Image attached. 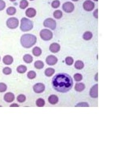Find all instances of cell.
I'll use <instances>...</instances> for the list:
<instances>
[{
  "instance_id": "4316f807",
  "label": "cell",
  "mask_w": 126,
  "mask_h": 142,
  "mask_svg": "<svg viewBox=\"0 0 126 142\" xmlns=\"http://www.w3.org/2000/svg\"><path fill=\"white\" fill-rule=\"evenodd\" d=\"M62 16L63 13L61 10H56V11H54L53 16L56 19H60V18H62Z\"/></svg>"
},
{
  "instance_id": "5b68a950",
  "label": "cell",
  "mask_w": 126,
  "mask_h": 142,
  "mask_svg": "<svg viewBox=\"0 0 126 142\" xmlns=\"http://www.w3.org/2000/svg\"><path fill=\"white\" fill-rule=\"evenodd\" d=\"M7 27L11 29H15L18 26L19 21L15 17H11L7 20L6 22Z\"/></svg>"
},
{
  "instance_id": "f35d334b",
  "label": "cell",
  "mask_w": 126,
  "mask_h": 142,
  "mask_svg": "<svg viewBox=\"0 0 126 142\" xmlns=\"http://www.w3.org/2000/svg\"><path fill=\"white\" fill-rule=\"evenodd\" d=\"M13 106H17V107H18V106H19V105H17V104H12V105H10V107H13Z\"/></svg>"
},
{
  "instance_id": "8992f818",
  "label": "cell",
  "mask_w": 126,
  "mask_h": 142,
  "mask_svg": "<svg viewBox=\"0 0 126 142\" xmlns=\"http://www.w3.org/2000/svg\"><path fill=\"white\" fill-rule=\"evenodd\" d=\"M43 25L44 27L51 29V30H55L56 27V22L53 18H48L44 21Z\"/></svg>"
},
{
  "instance_id": "8fae6325",
  "label": "cell",
  "mask_w": 126,
  "mask_h": 142,
  "mask_svg": "<svg viewBox=\"0 0 126 142\" xmlns=\"http://www.w3.org/2000/svg\"><path fill=\"white\" fill-rule=\"evenodd\" d=\"M98 86L97 84L93 86L90 89L89 95L92 98H97L98 96Z\"/></svg>"
},
{
  "instance_id": "8d00e7d4",
  "label": "cell",
  "mask_w": 126,
  "mask_h": 142,
  "mask_svg": "<svg viewBox=\"0 0 126 142\" xmlns=\"http://www.w3.org/2000/svg\"><path fill=\"white\" fill-rule=\"evenodd\" d=\"M5 2H4L3 0H0V11H2L4 8H5Z\"/></svg>"
},
{
  "instance_id": "9c48e42d",
  "label": "cell",
  "mask_w": 126,
  "mask_h": 142,
  "mask_svg": "<svg viewBox=\"0 0 126 142\" xmlns=\"http://www.w3.org/2000/svg\"><path fill=\"white\" fill-rule=\"evenodd\" d=\"M44 90H45V86L44 84L41 83L35 84L33 86L34 92L36 93H41L44 92Z\"/></svg>"
},
{
  "instance_id": "4dcf8cb0",
  "label": "cell",
  "mask_w": 126,
  "mask_h": 142,
  "mask_svg": "<svg viewBox=\"0 0 126 142\" xmlns=\"http://www.w3.org/2000/svg\"><path fill=\"white\" fill-rule=\"evenodd\" d=\"M60 5H61V2L59 0H54L52 2H51V7L53 8H58L59 7Z\"/></svg>"
},
{
  "instance_id": "d6986e66",
  "label": "cell",
  "mask_w": 126,
  "mask_h": 142,
  "mask_svg": "<svg viewBox=\"0 0 126 142\" xmlns=\"http://www.w3.org/2000/svg\"><path fill=\"white\" fill-rule=\"evenodd\" d=\"M23 60L25 63L30 64L32 63L33 60V56L30 54H25L23 56Z\"/></svg>"
},
{
  "instance_id": "6da1fadb",
  "label": "cell",
  "mask_w": 126,
  "mask_h": 142,
  "mask_svg": "<svg viewBox=\"0 0 126 142\" xmlns=\"http://www.w3.org/2000/svg\"><path fill=\"white\" fill-rule=\"evenodd\" d=\"M74 82L71 77L65 73L57 74L52 79V86L59 92H68L72 88Z\"/></svg>"
},
{
  "instance_id": "30bf717a",
  "label": "cell",
  "mask_w": 126,
  "mask_h": 142,
  "mask_svg": "<svg viewBox=\"0 0 126 142\" xmlns=\"http://www.w3.org/2000/svg\"><path fill=\"white\" fill-rule=\"evenodd\" d=\"M58 58L55 55H49L46 59V62L49 66H54L58 63Z\"/></svg>"
},
{
  "instance_id": "83f0119b",
  "label": "cell",
  "mask_w": 126,
  "mask_h": 142,
  "mask_svg": "<svg viewBox=\"0 0 126 142\" xmlns=\"http://www.w3.org/2000/svg\"><path fill=\"white\" fill-rule=\"evenodd\" d=\"M36 104L38 107H43L45 105V101L42 98H38V99H37Z\"/></svg>"
},
{
  "instance_id": "7c38bea8",
  "label": "cell",
  "mask_w": 126,
  "mask_h": 142,
  "mask_svg": "<svg viewBox=\"0 0 126 142\" xmlns=\"http://www.w3.org/2000/svg\"><path fill=\"white\" fill-rule=\"evenodd\" d=\"M61 50V46L58 43H53L49 46V50L53 53H57Z\"/></svg>"
},
{
  "instance_id": "ee69618b",
  "label": "cell",
  "mask_w": 126,
  "mask_h": 142,
  "mask_svg": "<svg viewBox=\"0 0 126 142\" xmlns=\"http://www.w3.org/2000/svg\"><path fill=\"white\" fill-rule=\"evenodd\" d=\"M30 1H33V0H30Z\"/></svg>"
},
{
  "instance_id": "4fadbf2b",
  "label": "cell",
  "mask_w": 126,
  "mask_h": 142,
  "mask_svg": "<svg viewBox=\"0 0 126 142\" xmlns=\"http://www.w3.org/2000/svg\"><path fill=\"white\" fill-rule=\"evenodd\" d=\"M15 99V96L13 93L11 92H8L5 94L4 96V99L5 102L10 103L12 102Z\"/></svg>"
},
{
  "instance_id": "7bdbcfd3",
  "label": "cell",
  "mask_w": 126,
  "mask_h": 142,
  "mask_svg": "<svg viewBox=\"0 0 126 142\" xmlns=\"http://www.w3.org/2000/svg\"><path fill=\"white\" fill-rule=\"evenodd\" d=\"M94 1H98V0H94Z\"/></svg>"
},
{
  "instance_id": "7402d4cb",
  "label": "cell",
  "mask_w": 126,
  "mask_h": 142,
  "mask_svg": "<svg viewBox=\"0 0 126 142\" xmlns=\"http://www.w3.org/2000/svg\"><path fill=\"white\" fill-rule=\"evenodd\" d=\"M84 67V63L82 61L78 60L75 63V68L77 70H82Z\"/></svg>"
},
{
  "instance_id": "e0dca14e",
  "label": "cell",
  "mask_w": 126,
  "mask_h": 142,
  "mask_svg": "<svg viewBox=\"0 0 126 142\" xmlns=\"http://www.w3.org/2000/svg\"><path fill=\"white\" fill-rule=\"evenodd\" d=\"M85 88V86L82 83H78L75 85V89L77 92H82Z\"/></svg>"
},
{
  "instance_id": "7a4b0ae2",
  "label": "cell",
  "mask_w": 126,
  "mask_h": 142,
  "mask_svg": "<svg viewBox=\"0 0 126 142\" xmlns=\"http://www.w3.org/2000/svg\"><path fill=\"white\" fill-rule=\"evenodd\" d=\"M37 37L32 34H24L21 36L20 42L23 47L25 48H30L36 44Z\"/></svg>"
},
{
  "instance_id": "ab89813d",
  "label": "cell",
  "mask_w": 126,
  "mask_h": 142,
  "mask_svg": "<svg viewBox=\"0 0 126 142\" xmlns=\"http://www.w3.org/2000/svg\"><path fill=\"white\" fill-rule=\"evenodd\" d=\"M97 76H98V73H97L96 74V75H95V80L96 81H98V79H97Z\"/></svg>"
},
{
  "instance_id": "d4e9b609",
  "label": "cell",
  "mask_w": 126,
  "mask_h": 142,
  "mask_svg": "<svg viewBox=\"0 0 126 142\" xmlns=\"http://www.w3.org/2000/svg\"><path fill=\"white\" fill-rule=\"evenodd\" d=\"M16 8L13 7H10L7 9V13L9 16L14 15V14L16 13Z\"/></svg>"
},
{
  "instance_id": "e575fe53",
  "label": "cell",
  "mask_w": 126,
  "mask_h": 142,
  "mask_svg": "<svg viewBox=\"0 0 126 142\" xmlns=\"http://www.w3.org/2000/svg\"><path fill=\"white\" fill-rule=\"evenodd\" d=\"M74 77L76 82H80V81H81L82 80V74H81L79 73L75 74L74 75Z\"/></svg>"
},
{
  "instance_id": "d590c367",
  "label": "cell",
  "mask_w": 126,
  "mask_h": 142,
  "mask_svg": "<svg viewBox=\"0 0 126 142\" xmlns=\"http://www.w3.org/2000/svg\"><path fill=\"white\" fill-rule=\"evenodd\" d=\"M78 106H79V107H81V106L88 107L89 104L87 102H80V103H78V104H77L76 105H75V107H78Z\"/></svg>"
},
{
  "instance_id": "3957f363",
  "label": "cell",
  "mask_w": 126,
  "mask_h": 142,
  "mask_svg": "<svg viewBox=\"0 0 126 142\" xmlns=\"http://www.w3.org/2000/svg\"><path fill=\"white\" fill-rule=\"evenodd\" d=\"M33 28V23L31 20L28 19V18L23 17L21 20L20 24V29L21 31L28 32L31 30Z\"/></svg>"
},
{
  "instance_id": "44dd1931",
  "label": "cell",
  "mask_w": 126,
  "mask_h": 142,
  "mask_svg": "<svg viewBox=\"0 0 126 142\" xmlns=\"http://www.w3.org/2000/svg\"><path fill=\"white\" fill-rule=\"evenodd\" d=\"M92 33L89 31H87L83 35V39L85 40H91L92 37Z\"/></svg>"
},
{
  "instance_id": "74e56055",
  "label": "cell",
  "mask_w": 126,
  "mask_h": 142,
  "mask_svg": "<svg viewBox=\"0 0 126 142\" xmlns=\"http://www.w3.org/2000/svg\"><path fill=\"white\" fill-rule=\"evenodd\" d=\"M93 15H94V17H95V18H98V9L95 10V11H94Z\"/></svg>"
},
{
  "instance_id": "836d02e7",
  "label": "cell",
  "mask_w": 126,
  "mask_h": 142,
  "mask_svg": "<svg viewBox=\"0 0 126 142\" xmlns=\"http://www.w3.org/2000/svg\"><path fill=\"white\" fill-rule=\"evenodd\" d=\"M7 86L4 83H0V92L2 93L7 90Z\"/></svg>"
},
{
  "instance_id": "9a60e30c",
  "label": "cell",
  "mask_w": 126,
  "mask_h": 142,
  "mask_svg": "<svg viewBox=\"0 0 126 142\" xmlns=\"http://www.w3.org/2000/svg\"><path fill=\"white\" fill-rule=\"evenodd\" d=\"M3 63L5 65H11L13 63V58L12 56L9 55H7L4 56L3 58Z\"/></svg>"
},
{
  "instance_id": "f1b7e54d",
  "label": "cell",
  "mask_w": 126,
  "mask_h": 142,
  "mask_svg": "<svg viewBox=\"0 0 126 142\" xmlns=\"http://www.w3.org/2000/svg\"><path fill=\"white\" fill-rule=\"evenodd\" d=\"M25 99H26V97H25V95H23V94L19 95L17 98V101L20 103H23V102H25Z\"/></svg>"
},
{
  "instance_id": "f6af8a7d",
  "label": "cell",
  "mask_w": 126,
  "mask_h": 142,
  "mask_svg": "<svg viewBox=\"0 0 126 142\" xmlns=\"http://www.w3.org/2000/svg\"><path fill=\"white\" fill-rule=\"evenodd\" d=\"M0 61H1V57H0Z\"/></svg>"
},
{
  "instance_id": "52a82bcc",
  "label": "cell",
  "mask_w": 126,
  "mask_h": 142,
  "mask_svg": "<svg viewBox=\"0 0 126 142\" xmlns=\"http://www.w3.org/2000/svg\"><path fill=\"white\" fill-rule=\"evenodd\" d=\"M62 9L67 13H70L75 9V6H74V4L71 2H66L63 4Z\"/></svg>"
},
{
  "instance_id": "ac0fdd59",
  "label": "cell",
  "mask_w": 126,
  "mask_h": 142,
  "mask_svg": "<svg viewBox=\"0 0 126 142\" xmlns=\"http://www.w3.org/2000/svg\"><path fill=\"white\" fill-rule=\"evenodd\" d=\"M32 53L34 56H39L41 55V53H42V51H41L40 48L38 47V46H36L33 49Z\"/></svg>"
},
{
  "instance_id": "5bb4252c",
  "label": "cell",
  "mask_w": 126,
  "mask_h": 142,
  "mask_svg": "<svg viewBox=\"0 0 126 142\" xmlns=\"http://www.w3.org/2000/svg\"><path fill=\"white\" fill-rule=\"evenodd\" d=\"M25 15L29 18H33L36 15V10L33 8H28L25 11Z\"/></svg>"
},
{
  "instance_id": "1f68e13d",
  "label": "cell",
  "mask_w": 126,
  "mask_h": 142,
  "mask_svg": "<svg viewBox=\"0 0 126 142\" xmlns=\"http://www.w3.org/2000/svg\"><path fill=\"white\" fill-rule=\"evenodd\" d=\"M36 77V73L34 71H30L27 73V77L29 79H34Z\"/></svg>"
},
{
  "instance_id": "2e32d148",
  "label": "cell",
  "mask_w": 126,
  "mask_h": 142,
  "mask_svg": "<svg viewBox=\"0 0 126 142\" xmlns=\"http://www.w3.org/2000/svg\"><path fill=\"white\" fill-rule=\"evenodd\" d=\"M48 101L51 105H55V104H56L58 102L59 98L56 95H51L49 97Z\"/></svg>"
},
{
  "instance_id": "484cf974",
  "label": "cell",
  "mask_w": 126,
  "mask_h": 142,
  "mask_svg": "<svg viewBox=\"0 0 126 142\" xmlns=\"http://www.w3.org/2000/svg\"><path fill=\"white\" fill-rule=\"evenodd\" d=\"M28 5V2L27 0H21L20 2V8L21 9H25Z\"/></svg>"
},
{
  "instance_id": "60d3db41",
  "label": "cell",
  "mask_w": 126,
  "mask_h": 142,
  "mask_svg": "<svg viewBox=\"0 0 126 142\" xmlns=\"http://www.w3.org/2000/svg\"><path fill=\"white\" fill-rule=\"evenodd\" d=\"M10 1H11V2H14V1H15L16 0H10Z\"/></svg>"
},
{
  "instance_id": "cb8c5ba5",
  "label": "cell",
  "mask_w": 126,
  "mask_h": 142,
  "mask_svg": "<svg viewBox=\"0 0 126 142\" xmlns=\"http://www.w3.org/2000/svg\"><path fill=\"white\" fill-rule=\"evenodd\" d=\"M34 67H35L36 69H38V70H40L42 69L44 67V63L43 62L41 61L40 60H38L36 61L34 63Z\"/></svg>"
},
{
  "instance_id": "603a6c76",
  "label": "cell",
  "mask_w": 126,
  "mask_h": 142,
  "mask_svg": "<svg viewBox=\"0 0 126 142\" xmlns=\"http://www.w3.org/2000/svg\"><path fill=\"white\" fill-rule=\"evenodd\" d=\"M27 68L26 66H24V65H20L17 68V71L20 74H23L25 73L27 71Z\"/></svg>"
},
{
  "instance_id": "d6a6232c",
  "label": "cell",
  "mask_w": 126,
  "mask_h": 142,
  "mask_svg": "<svg viewBox=\"0 0 126 142\" xmlns=\"http://www.w3.org/2000/svg\"><path fill=\"white\" fill-rule=\"evenodd\" d=\"M2 72H3V73L5 75H9L12 73V70H11V68L6 67L4 68L3 70H2Z\"/></svg>"
},
{
  "instance_id": "f546056e",
  "label": "cell",
  "mask_w": 126,
  "mask_h": 142,
  "mask_svg": "<svg viewBox=\"0 0 126 142\" xmlns=\"http://www.w3.org/2000/svg\"><path fill=\"white\" fill-rule=\"evenodd\" d=\"M65 63L68 66H72L74 63V59L71 56H67L65 58Z\"/></svg>"
},
{
  "instance_id": "b9f144b4",
  "label": "cell",
  "mask_w": 126,
  "mask_h": 142,
  "mask_svg": "<svg viewBox=\"0 0 126 142\" xmlns=\"http://www.w3.org/2000/svg\"><path fill=\"white\" fill-rule=\"evenodd\" d=\"M72 1H75V2H76V1H79V0H72Z\"/></svg>"
},
{
  "instance_id": "ba28073f",
  "label": "cell",
  "mask_w": 126,
  "mask_h": 142,
  "mask_svg": "<svg viewBox=\"0 0 126 142\" xmlns=\"http://www.w3.org/2000/svg\"><path fill=\"white\" fill-rule=\"evenodd\" d=\"M95 7V4L91 0H86L83 4V8L87 11H91Z\"/></svg>"
},
{
  "instance_id": "277c9868",
  "label": "cell",
  "mask_w": 126,
  "mask_h": 142,
  "mask_svg": "<svg viewBox=\"0 0 126 142\" xmlns=\"http://www.w3.org/2000/svg\"><path fill=\"white\" fill-rule=\"evenodd\" d=\"M40 36L43 40H50L52 39L53 37V33L51 32V30L49 29H43L41 30L40 32Z\"/></svg>"
},
{
  "instance_id": "ffe728a7",
  "label": "cell",
  "mask_w": 126,
  "mask_h": 142,
  "mask_svg": "<svg viewBox=\"0 0 126 142\" xmlns=\"http://www.w3.org/2000/svg\"><path fill=\"white\" fill-rule=\"evenodd\" d=\"M55 70L54 69H52V68H48L45 70L44 71V74L46 76L48 77H51V76L53 75V74L55 73Z\"/></svg>"
}]
</instances>
